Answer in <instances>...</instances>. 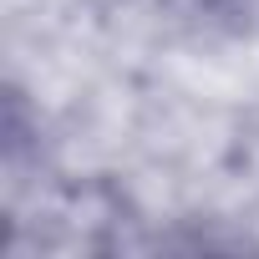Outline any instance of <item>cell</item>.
Wrapping results in <instances>:
<instances>
[{"mask_svg": "<svg viewBox=\"0 0 259 259\" xmlns=\"http://www.w3.org/2000/svg\"><path fill=\"white\" fill-rule=\"evenodd\" d=\"M153 6H168V11L193 16V21H219V16H239L244 0H153Z\"/></svg>", "mask_w": 259, "mask_h": 259, "instance_id": "cell-1", "label": "cell"}]
</instances>
